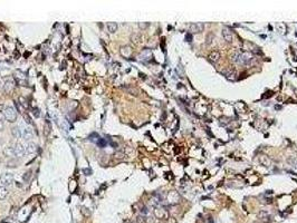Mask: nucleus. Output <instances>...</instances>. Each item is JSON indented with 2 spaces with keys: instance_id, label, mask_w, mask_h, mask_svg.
<instances>
[{
  "instance_id": "1",
  "label": "nucleus",
  "mask_w": 297,
  "mask_h": 223,
  "mask_svg": "<svg viewBox=\"0 0 297 223\" xmlns=\"http://www.w3.org/2000/svg\"><path fill=\"white\" fill-rule=\"evenodd\" d=\"M252 55H251L250 53H248V51H235L232 53V55H231V60H232L233 63L236 64H240V65H248V64L251 63V60H252Z\"/></svg>"
},
{
  "instance_id": "2",
  "label": "nucleus",
  "mask_w": 297,
  "mask_h": 223,
  "mask_svg": "<svg viewBox=\"0 0 297 223\" xmlns=\"http://www.w3.org/2000/svg\"><path fill=\"white\" fill-rule=\"evenodd\" d=\"M4 118L10 123L16 122V119H17V112H16V110L13 108V106H7V107H4Z\"/></svg>"
},
{
  "instance_id": "3",
  "label": "nucleus",
  "mask_w": 297,
  "mask_h": 223,
  "mask_svg": "<svg viewBox=\"0 0 297 223\" xmlns=\"http://www.w3.org/2000/svg\"><path fill=\"white\" fill-rule=\"evenodd\" d=\"M0 182L2 183V185L4 186H7V185L9 186L13 182V175L11 173H4V174H1V176H0Z\"/></svg>"
},
{
  "instance_id": "4",
  "label": "nucleus",
  "mask_w": 297,
  "mask_h": 223,
  "mask_svg": "<svg viewBox=\"0 0 297 223\" xmlns=\"http://www.w3.org/2000/svg\"><path fill=\"white\" fill-rule=\"evenodd\" d=\"M222 74L226 76V78H227V79H230V80L235 79V78H236V75H237L236 69H235V68H231V67L225 69V70L222 72Z\"/></svg>"
},
{
  "instance_id": "5",
  "label": "nucleus",
  "mask_w": 297,
  "mask_h": 223,
  "mask_svg": "<svg viewBox=\"0 0 297 223\" xmlns=\"http://www.w3.org/2000/svg\"><path fill=\"white\" fill-rule=\"evenodd\" d=\"M13 151H15V156H16V157H22L26 152V148L24 147L21 144L17 143L15 146H13Z\"/></svg>"
},
{
  "instance_id": "6",
  "label": "nucleus",
  "mask_w": 297,
  "mask_h": 223,
  "mask_svg": "<svg viewBox=\"0 0 297 223\" xmlns=\"http://www.w3.org/2000/svg\"><path fill=\"white\" fill-rule=\"evenodd\" d=\"M34 137V130L31 128L30 126L26 127L24 132H22V139L25 141H30V139Z\"/></svg>"
},
{
  "instance_id": "7",
  "label": "nucleus",
  "mask_w": 297,
  "mask_h": 223,
  "mask_svg": "<svg viewBox=\"0 0 297 223\" xmlns=\"http://www.w3.org/2000/svg\"><path fill=\"white\" fill-rule=\"evenodd\" d=\"M190 30L191 33L193 34H197V33H200L203 30V24H191L190 25Z\"/></svg>"
},
{
  "instance_id": "8",
  "label": "nucleus",
  "mask_w": 297,
  "mask_h": 223,
  "mask_svg": "<svg viewBox=\"0 0 297 223\" xmlns=\"http://www.w3.org/2000/svg\"><path fill=\"white\" fill-rule=\"evenodd\" d=\"M208 59L211 61V63H217V61H219V59H220V53L219 51H211L208 56Z\"/></svg>"
},
{
  "instance_id": "9",
  "label": "nucleus",
  "mask_w": 297,
  "mask_h": 223,
  "mask_svg": "<svg viewBox=\"0 0 297 223\" xmlns=\"http://www.w3.org/2000/svg\"><path fill=\"white\" fill-rule=\"evenodd\" d=\"M222 36H223L226 41H228V42L232 41V34H231V31L229 30V28H223V30H222Z\"/></svg>"
},
{
  "instance_id": "10",
  "label": "nucleus",
  "mask_w": 297,
  "mask_h": 223,
  "mask_svg": "<svg viewBox=\"0 0 297 223\" xmlns=\"http://www.w3.org/2000/svg\"><path fill=\"white\" fill-rule=\"evenodd\" d=\"M13 79H8V80H6V83H4V92H7V93H9V92H11L13 90Z\"/></svg>"
},
{
  "instance_id": "11",
  "label": "nucleus",
  "mask_w": 297,
  "mask_h": 223,
  "mask_svg": "<svg viewBox=\"0 0 297 223\" xmlns=\"http://www.w3.org/2000/svg\"><path fill=\"white\" fill-rule=\"evenodd\" d=\"M11 134H13V137H16V139H19V137L22 136V133H21L20 128L18 126H15L11 128Z\"/></svg>"
},
{
  "instance_id": "12",
  "label": "nucleus",
  "mask_w": 297,
  "mask_h": 223,
  "mask_svg": "<svg viewBox=\"0 0 297 223\" xmlns=\"http://www.w3.org/2000/svg\"><path fill=\"white\" fill-rule=\"evenodd\" d=\"M36 151H37V145H36L35 143H29L27 146H26V152H27V153H29V154L35 153Z\"/></svg>"
},
{
  "instance_id": "13",
  "label": "nucleus",
  "mask_w": 297,
  "mask_h": 223,
  "mask_svg": "<svg viewBox=\"0 0 297 223\" xmlns=\"http://www.w3.org/2000/svg\"><path fill=\"white\" fill-rule=\"evenodd\" d=\"M4 154L6 156H9V157H13V156H15V151H13V147H11V146H7V147H4Z\"/></svg>"
},
{
  "instance_id": "14",
  "label": "nucleus",
  "mask_w": 297,
  "mask_h": 223,
  "mask_svg": "<svg viewBox=\"0 0 297 223\" xmlns=\"http://www.w3.org/2000/svg\"><path fill=\"white\" fill-rule=\"evenodd\" d=\"M8 195V189L6 186H0V200H4Z\"/></svg>"
},
{
  "instance_id": "15",
  "label": "nucleus",
  "mask_w": 297,
  "mask_h": 223,
  "mask_svg": "<svg viewBox=\"0 0 297 223\" xmlns=\"http://www.w3.org/2000/svg\"><path fill=\"white\" fill-rule=\"evenodd\" d=\"M107 29L111 34H114L115 31L117 30V24L116 22H108L107 24Z\"/></svg>"
},
{
  "instance_id": "16",
  "label": "nucleus",
  "mask_w": 297,
  "mask_h": 223,
  "mask_svg": "<svg viewBox=\"0 0 297 223\" xmlns=\"http://www.w3.org/2000/svg\"><path fill=\"white\" fill-rule=\"evenodd\" d=\"M121 54L124 56V57H130L131 56V54H132V50H131V48L128 46H125V47H123L122 49H121Z\"/></svg>"
},
{
  "instance_id": "17",
  "label": "nucleus",
  "mask_w": 297,
  "mask_h": 223,
  "mask_svg": "<svg viewBox=\"0 0 297 223\" xmlns=\"http://www.w3.org/2000/svg\"><path fill=\"white\" fill-rule=\"evenodd\" d=\"M30 176H31V171H28L27 173H25V175H24V181H29Z\"/></svg>"
},
{
  "instance_id": "18",
  "label": "nucleus",
  "mask_w": 297,
  "mask_h": 223,
  "mask_svg": "<svg viewBox=\"0 0 297 223\" xmlns=\"http://www.w3.org/2000/svg\"><path fill=\"white\" fill-rule=\"evenodd\" d=\"M49 130H50V125H49V123L47 122L46 125H45V135L49 134Z\"/></svg>"
},
{
  "instance_id": "19",
  "label": "nucleus",
  "mask_w": 297,
  "mask_h": 223,
  "mask_svg": "<svg viewBox=\"0 0 297 223\" xmlns=\"http://www.w3.org/2000/svg\"><path fill=\"white\" fill-rule=\"evenodd\" d=\"M24 118H25L26 122L28 123V124H31V121H30V118L28 117V115H25V116H24Z\"/></svg>"
},
{
  "instance_id": "20",
  "label": "nucleus",
  "mask_w": 297,
  "mask_h": 223,
  "mask_svg": "<svg viewBox=\"0 0 297 223\" xmlns=\"http://www.w3.org/2000/svg\"><path fill=\"white\" fill-rule=\"evenodd\" d=\"M4 122L0 119V130H4Z\"/></svg>"
},
{
  "instance_id": "21",
  "label": "nucleus",
  "mask_w": 297,
  "mask_h": 223,
  "mask_svg": "<svg viewBox=\"0 0 297 223\" xmlns=\"http://www.w3.org/2000/svg\"><path fill=\"white\" fill-rule=\"evenodd\" d=\"M115 156H116L117 159H121V157H123V154H116Z\"/></svg>"
}]
</instances>
